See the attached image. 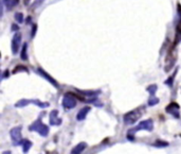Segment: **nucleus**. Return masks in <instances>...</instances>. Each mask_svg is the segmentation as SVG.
I'll return each instance as SVG.
<instances>
[{
	"label": "nucleus",
	"instance_id": "obj_1",
	"mask_svg": "<svg viewBox=\"0 0 181 154\" xmlns=\"http://www.w3.org/2000/svg\"><path fill=\"white\" fill-rule=\"evenodd\" d=\"M144 112H145V106H140L138 109H132L124 116V122L126 124H134L141 118Z\"/></svg>",
	"mask_w": 181,
	"mask_h": 154
},
{
	"label": "nucleus",
	"instance_id": "obj_2",
	"mask_svg": "<svg viewBox=\"0 0 181 154\" xmlns=\"http://www.w3.org/2000/svg\"><path fill=\"white\" fill-rule=\"evenodd\" d=\"M29 129H30V131L38 132V133H39L41 136H45V137L48 136V134H49V128L42 123L40 119L36 120V121H35L34 123H33L32 125L29 128Z\"/></svg>",
	"mask_w": 181,
	"mask_h": 154
},
{
	"label": "nucleus",
	"instance_id": "obj_3",
	"mask_svg": "<svg viewBox=\"0 0 181 154\" xmlns=\"http://www.w3.org/2000/svg\"><path fill=\"white\" fill-rule=\"evenodd\" d=\"M176 62V49H175V45H173V47L169 48V54L166 56V60H165V70L169 71V69H171L172 66L174 65V63Z\"/></svg>",
	"mask_w": 181,
	"mask_h": 154
},
{
	"label": "nucleus",
	"instance_id": "obj_4",
	"mask_svg": "<svg viewBox=\"0 0 181 154\" xmlns=\"http://www.w3.org/2000/svg\"><path fill=\"white\" fill-rule=\"evenodd\" d=\"M76 98L73 96V95L71 94V92H68V94H66V96L64 97V99H63V106L65 107V109H73V107L76 106Z\"/></svg>",
	"mask_w": 181,
	"mask_h": 154
},
{
	"label": "nucleus",
	"instance_id": "obj_5",
	"mask_svg": "<svg viewBox=\"0 0 181 154\" xmlns=\"http://www.w3.org/2000/svg\"><path fill=\"white\" fill-rule=\"evenodd\" d=\"M10 136L12 139L13 144H23V139H21V127L14 128V129L11 130L10 132Z\"/></svg>",
	"mask_w": 181,
	"mask_h": 154
},
{
	"label": "nucleus",
	"instance_id": "obj_6",
	"mask_svg": "<svg viewBox=\"0 0 181 154\" xmlns=\"http://www.w3.org/2000/svg\"><path fill=\"white\" fill-rule=\"evenodd\" d=\"M154 127V123H153V120L151 119H147L144 120V121L140 122L136 128H134L132 130H130V132H136V131H140V130H145V131H151Z\"/></svg>",
	"mask_w": 181,
	"mask_h": 154
},
{
	"label": "nucleus",
	"instance_id": "obj_7",
	"mask_svg": "<svg viewBox=\"0 0 181 154\" xmlns=\"http://www.w3.org/2000/svg\"><path fill=\"white\" fill-rule=\"evenodd\" d=\"M20 44H21V34L19 32H17L15 35H14V37L12 40V52L13 54H16L18 52V50L20 48Z\"/></svg>",
	"mask_w": 181,
	"mask_h": 154
},
{
	"label": "nucleus",
	"instance_id": "obj_8",
	"mask_svg": "<svg viewBox=\"0 0 181 154\" xmlns=\"http://www.w3.org/2000/svg\"><path fill=\"white\" fill-rule=\"evenodd\" d=\"M179 109H180L179 104H177L175 102H172L171 104L166 106V112L172 114L175 118H180V115H179V112H178Z\"/></svg>",
	"mask_w": 181,
	"mask_h": 154
},
{
	"label": "nucleus",
	"instance_id": "obj_9",
	"mask_svg": "<svg viewBox=\"0 0 181 154\" xmlns=\"http://www.w3.org/2000/svg\"><path fill=\"white\" fill-rule=\"evenodd\" d=\"M50 123L51 125H60L62 123V120L57 117V111H52L50 114Z\"/></svg>",
	"mask_w": 181,
	"mask_h": 154
},
{
	"label": "nucleus",
	"instance_id": "obj_10",
	"mask_svg": "<svg viewBox=\"0 0 181 154\" xmlns=\"http://www.w3.org/2000/svg\"><path fill=\"white\" fill-rule=\"evenodd\" d=\"M89 112H90V107H89V106L83 107V109L79 112V114H77L76 119L79 120V121H82V120H84L85 118H86L87 114H88Z\"/></svg>",
	"mask_w": 181,
	"mask_h": 154
},
{
	"label": "nucleus",
	"instance_id": "obj_11",
	"mask_svg": "<svg viewBox=\"0 0 181 154\" xmlns=\"http://www.w3.org/2000/svg\"><path fill=\"white\" fill-rule=\"evenodd\" d=\"M38 71L40 72V75H41L42 77H45V78H46V79H47V80H49L50 82L52 83V84L54 85L55 87H58V84H57V82H56V81H55V80L53 79V78H51V77H50V76L48 75V73H47V72L45 71V70H42L41 68H39V69H38Z\"/></svg>",
	"mask_w": 181,
	"mask_h": 154
},
{
	"label": "nucleus",
	"instance_id": "obj_12",
	"mask_svg": "<svg viewBox=\"0 0 181 154\" xmlns=\"http://www.w3.org/2000/svg\"><path fill=\"white\" fill-rule=\"evenodd\" d=\"M87 144H85V142H79V144H77L75 148H73V150H72V153H81V152H83L85 149H86Z\"/></svg>",
	"mask_w": 181,
	"mask_h": 154
},
{
	"label": "nucleus",
	"instance_id": "obj_13",
	"mask_svg": "<svg viewBox=\"0 0 181 154\" xmlns=\"http://www.w3.org/2000/svg\"><path fill=\"white\" fill-rule=\"evenodd\" d=\"M18 1H19V0H2V2L4 3L9 9L14 8V7L18 3Z\"/></svg>",
	"mask_w": 181,
	"mask_h": 154
},
{
	"label": "nucleus",
	"instance_id": "obj_14",
	"mask_svg": "<svg viewBox=\"0 0 181 154\" xmlns=\"http://www.w3.org/2000/svg\"><path fill=\"white\" fill-rule=\"evenodd\" d=\"M23 152H25V153L29 152L30 148L32 147V142H31L30 140H23Z\"/></svg>",
	"mask_w": 181,
	"mask_h": 154
},
{
	"label": "nucleus",
	"instance_id": "obj_15",
	"mask_svg": "<svg viewBox=\"0 0 181 154\" xmlns=\"http://www.w3.org/2000/svg\"><path fill=\"white\" fill-rule=\"evenodd\" d=\"M27 49H28V44H25V45L23 46V50H21V59H23V61L28 60Z\"/></svg>",
	"mask_w": 181,
	"mask_h": 154
},
{
	"label": "nucleus",
	"instance_id": "obj_16",
	"mask_svg": "<svg viewBox=\"0 0 181 154\" xmlns=\"http://www.w3.org/2000/svg\"><path fill=\"white\" fill-rule=\"evenodd\" d=\"M30 103V101L29 100H25V99H23V100H20L19 102H17L15 104V106L16 107H23V106H25V105H28Z\"/></svg>",
	"mask_w": 181,
	"mask_h": 154
},
{
	"label": "nucleus",
	"instance_id": "obj_17",
	"mask_svg": "<svg viewBox=\"0 0 181 154\" xmlns=\"http://www.w3.org/2000/svg\"><path fill=\"white\" fill-rule=\"evenodd\" d=\"M25 71V72H29V70L27 69V68L25 67V66H23V65H18L17 67L14 69V73H16V72H18V71Z\"/></svg>",
	"mask_w": 181,
	"mask_h": 154
},
{
	"label": "nucleus",
	"instance_id": "obj_18",
	"mask_svg": "<svg viewBox=\"0 0 181 154\" xmlns=\"http://www.w3.org/2000/svg\"><path fill=\"white\" fill-rule=\"evenodd\" d=\"M15 19L18 23H21L23 21V15L21 14V13H17V14L15 15Z\"/></svg>",
	"mask_w": 181,
	"mask_h": 154
},
{
	"label": "nucleus",
	"instance_id": "obj_19",
	"mask_svg": "<svg viewBox=\"0 0 181 154\" xmlns=\"http://www.w3.org/2000/svg\"><path fill=\"white\" fill-rule=\"evenodd\" d=\"M147 90H148L149 92H150L153 96L155 95V92H156V90H157V85H150V86H148L147 87Z\"/></svg>",
	"mask_w": 181,
	"mask_h": 154
},
{
	"label": "nucleus",
	"instance_id": "obj_20",
	"mask_svg": "<svg viewBox=\"0 0 181 154\" xmlns=\"http://www.w3.org/2000/svg\"><path fill=\"white\" fill-rule=\"evenodd\" d=\"M33 103H35V104H37V105H39L40 107H47L48 105V103H42V102H40V101H38V100H34L33 101Z\"/></svg>",
	"mask_w": 181,
	"mask_h": 154
},
{
	"label": "nucleus",
	"instance_id": "obj_21",
	"mask_svg": "<svg viewBox=\"0 0 181 154\" xmlns=\"http://www.w3.org/2000/svg\"><path fill=\"white\" fill-rule=\"evenodd\" d=\"M154 144L156 147H166V146H167V142H160V140H158V142H156Z\"/></svg>",
	"mask_w": 181,
	"mask_h": 154
},
{
	"label": "nucleus",
	"instance_id": "obj_22",
	"mask_svg": "<svg viewBox=\"0 0 181 154\" xmlns=\"http://www.w3.org/2000/svg\"><path fill=\"white\" fill-rule=\"evenodd\" d=\"M158 102H159L158 98H151V99L148 101V104L151 106V105H156L157 103H158Z\"/></svg>",
	"mask_w": 181,
	"mask_h": 154
},
{
	"label": "nucleus",
	"instance_id": "obj_23",
	"mask_svg": "<svg viewBox=\"0 0 181 154\" xmlns=\"http://www.w3.org/2000/svg\"><path fill=\"white\" fill-rule=\"evenodd\" d=\"M175 75H176V72H175V73H174V75L172 76V78H171V79H169V80H167V81H166V84H167V85H169V86H172V85H173V83H172V82H173L174 78H175Z\"/></svg>",
	"mask_w": 181,
	"mask_h": 154
},
{
	"label": "nucleus",
	"instance_id": "obj_24",
	"mask_svg": "<svg viewBox=\"0 0 181 154\" xmlns=\"http://www.w3.org/2000/svg\"><path fill=\"white\" fill-rule=\"evenodd\" d=\"M176 30L177 32L179 33V34H181V19L179 20V23H177V27H176Z\"/></svg>",
	"mask_w": 181,
	"mask_h": 154
},
{
	"label": "nucleus",
	"instance_id": "obj_25",
	"mask_svg": "<svg viewBox=\"0 0 181 154\" xmlns=\"http://www.w3.org/2000/svg\"><path fill=\"white\" fill-rule=\"evenodd\" d=\"M36 28H37V26H36V25H34V27H33V32H32V36H34V35H35V33H36V32H35V31H36Z\"/></svg>",
	"mask_w": 181,
	"mask_h": 154
},
{
	"label": "nucleus",
	"instance_id": "obj_26",
	"mask_svg": "<svg viewBox=\"0 0 181 154\" xmlns=\"http://www.w3.org/2000/svg\"><path fill=\"white\" fill-rule=\"evenodd\" d=\"M8 73H9V70H7V71L4 72V76H3V78H7V77H8Z\"/></svg>",
	"mask_w": 181,
	"mask_h": 154
}]
</instances>
